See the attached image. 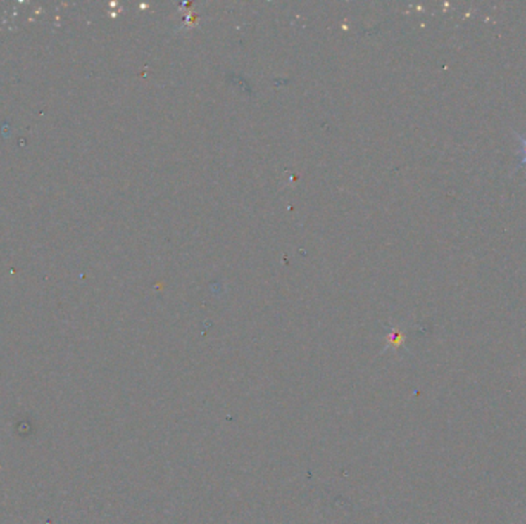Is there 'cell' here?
Masks as SVG:
<instances>
[{
	"mask_svg": "<svg viewBox=\"0 0 526 524\" xmlns=\"http://www.w3.org/2000/svg\"><path fill=\"white\" fill-rule=\"evenodd\" d=\"M519 139L523 141V151H525V157H523V165H526V139H523L522 136H519Z\"/></svg>",
	"mask_w": 526,
	"mask_h": 524,
	"instance_id": "obj_1",
	"label": "cell"
}]
</instances>
